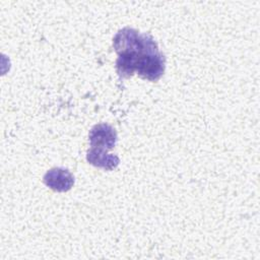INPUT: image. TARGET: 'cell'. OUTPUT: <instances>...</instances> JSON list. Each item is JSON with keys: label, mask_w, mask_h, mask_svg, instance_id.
Instances as JSON below:
<instances>
[{"label": "cell", "mask_w": 260, "mask_h": 260, "mask_svg": "<svg viewBox=\"0 0 260 260\" xmlns=\"http://www.w3.org/2000/svg\"><path fill=\"white\" fill-rule=\"evenodd\" d=\"M113 46L118 54L116 69L120 77L136 72L142 78L156 81L164 74L165 56L150 35L124 27L115 35Z\"/></svg>", "instance_id": "cell-1"}, {"label": "cell", "mask_w": 260, "mask_h": 260, "mask_svg": "<svg viewBox=\"0 0 260 260\" xmlns=\"http://www.w3.org/2000/svg\"><path fill=\"white\" fill-rule=\"evenodd\" d=\"M86 159L90 165L107 171L114 170L120 162L117 155L108 153V150L95 147H90L87 150Z\"/></svg>", "instance_id": "cell-4"}, {"label": "cell", "mask_w": 260, "mask_h": 260, "mask_svg": "<svg viewBox=\"0 0 260 260\" xmlns=\"http://www.w3.org/2000/svg\"><path fill=\"white\" fill-rule=\"evenodd\" d=\"M44 182L53 191L66 192L73 187L74 177L66 169L54 168L45 174Z\"/></svg>", "instance_id": "cell-3"}, {"label": "cell", "mask_w": 260, "mask_h": 260, "mask_svg": "<svg viewBox=\"0 0 260 260\" xmlns=\"http://www.w3.org/2000/svg\"><path fill=\"white\" fill-rule=\"evenodd\" d=\"M90 147L101 148L105 150L112 149L117 141V133L109 124L101 123L94 125L89 131Z\"/></svg>", "instance_id": "cell-2"}]
</instances>
